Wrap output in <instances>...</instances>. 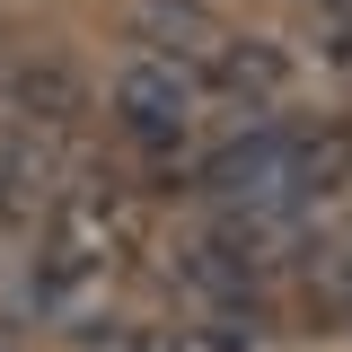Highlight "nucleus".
I'll list each match as a JSON object with an SVG mask.
<instances>
[{"mask_svg":"<svg viewBox=\"0 0 352 352\" xmlns=\"http://www.w3.org/2000/svg\"><path fill=\"white\" fill-rule=\"evenodd\" d=\"M9 97H18V124H44V132H62L71 115L88 106V80L62 62V53H44V62H27L18 80H9Z\"/></svg>","mask_w":352,"mask_h":352,"instance_id":"20e7f679","label":"nucleus"},{"mask_svg":"<svg viewBox=\"0 0 352 352\" xmlns=\"http://www.w3.org/2000/svg\"><path fill=\"white\" fill-rule=\"evenodd\" d=\"M326 9H335V18H344V27H352V0H326Z\"/></svg>","mask_w":352,"mask_h":352,"instance_id":"0eeeda50","label":"nucleus"},{"mask_svg":"<svg viewBox=\"0 0 352 352\" xmlns=\"http://www.w3.org/2000/svg\"><path fill=\"white\" fill-rule=\"evenodd\" d=\"M106 115H115V132H124L132 150L176 159L185 132H194V115H203V88H194V71L176 53H132L124 71L106 80Z\"/></svg>","mask_w":352,"mask_h":352,"instance_id":"f257e3e1","label":"nucleus"},{"mask_svg":"<svg viewBox=\"0 0 352 352\" xmlns=\"http://www.w3.org/2000/svg\"><path fill=\"white\" fill-rule=\"evenodd\" d=\"M106 273H115L106 247H71V238H53V247L27 264V308H36V317H62V326H80L88 308H97V291H106Z\"/></svg>","mask_w":352,"mask_h":352,"instance_id":"f03ea898","label":"nucleus"},{"mask_svg":"<svg viewBox=\"0 0 352 352\" xmlns=\"http://www.w3.org/2000/svg\"><path fill=\"white\" fill-rule=\"evenodd\" d=\"M308 300L326 308V317H352V238L317 247V264H308Z\"/></svg>","mask_w":352,"mask_h":352,"instance_id":"39448f33","label":"nucleus"},{"mask_svg":"<svg viewBox=\"0 0 352 352\" xmlns=\"http://www.w3.org/2000/svg\"><path fill=\"white\" fill-rule=\"evenodd\" d=\"M62 203V141L44 124H18L0 141V220H36Z\"/></svg>","mask_w":352,"mask_h":352,"instance_id":"7ed1b4c3","label":"nucleus"},{"mask_svg":"<svg viewBox=\"0 0 352 352\" xmlns=\"http://www.w3.org/2000/svg\"><path fill=\"white\" fill-rule=\"evenodd\" d=\"M88 352H176L159 326H132V317H115L106 335H88Z\"/></svg>","mask_w":352,"mask_h":352,"instance_id":"423d86ee","label":"nucleus"}]
</instances>
